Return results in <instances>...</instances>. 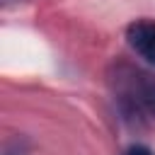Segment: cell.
I'll list each match as a JSON object with an SVG mask.
<instances>
[{"mask_svg":"<svg viewBox=\"0 0 155 155\" xmlns=\"http://www.w3.org/2000/svg\"><path fill=\"white\" fill-rule=\"evenodd\" d=\"M126 155H155L148 145H143V143H136V145H131L128 150H126Z\"/></svg>","mask_w":155,"mask_h":155,"instance_id":"cell-3","label":"cell"},{"mask_svg":"<svg viewBox=\"0 0 155 155\" xmlns=\"http://www.w3.org/2000/svg\"><path fill=\"white\" fill-rule=\"evenodd\" d=\"M126 41L136 56L155 68V19H136L126 27Z\"/></svg>","mask_w":155,"mask_h":155,"instance_id":"cell-2","label":"cell"},{"mask_svg":"<svg viewBox=\"0 0 155 155\" xmlns=\"http://www.w3.org/2000/svg\"><path fill=\"white\" fill-rule=\"evenodd\" d=\"M5 2H15V0H5Z\"/></svg>","mask_w":155,"mask_h":155,"instance_id":"cell-4","label":"cell"},{"mask_svg":"<svg viewBox=\"0 0 155 155\" xmlns=\"http://www.w3.org/2000/svg\"><path fill=\"white\" fill-rule=\"evenodd\" d=\"M109 87L128 124H155V75L133 63H114L109 70Z\"/></svg>","mask_w":155,"mask_h":155,"instance_id":"cell-1","label":"cell"}]
</instances>
